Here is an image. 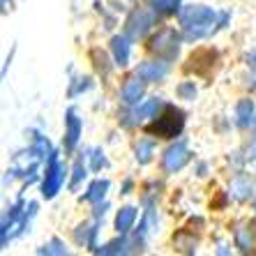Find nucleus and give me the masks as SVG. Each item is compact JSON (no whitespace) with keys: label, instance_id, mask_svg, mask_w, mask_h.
I'll use <instances>...</instances> for the list:
<instances>
[{"label":"nucleus","instance_id":"nucleus-1","mask_svg":"<svg viewBox=\"0 0 256 256\" xmlns=\"http://www.w3.org/2000/svg\"><path fill=\"white\" fill-rule=\"evenodd\" d=\"M180 18L185 24V35L190 40L208 35L214 26V12L203 5H190L185 10H180Z\"/></svg>","mask_w":256,"mask_h":256},{"label":"nucleus","instance_id":"nucleus-2","mask_svg":"<svg viewBox=\"0 0 256 256\" xmlns=\"http://www.w3.org/2000/svg\"><path fill=\"white\" fill-rule=\"evenodd\" d=\"M182 114H180L176 106H166L164 108V116L162 118H157V122H152V125L148 127L150 134H157V136L162 138H171L176 136L180 130H182Z\"/></svg>","mask_w":256,"mask_h":256},{"label":"nucleus","instance_id":"nucleus-3","mask_svg":"<svg viewBox=\"0 0 256 256\" xmlns=\"http://www.w3.org/2000/svg\"><path fill=\"white\" fill-rule=\"evenodd\" d=\"M150 26H152V12L146 10V7L134 10V12L130 14V18H127V32H130V37H134V40H141V37L148 32Z\"/></svg>","mask_w":256,"mask_h":256},{"label":"nucleus","instance_id":"nucleus-4","mask_svg":"<svg viewBox=\"0 0 256 256\" xmlns=\"http://www.w3.org/2000/svg\"><path fill=\"white\" fill-rule=\"evenodd\" d=\"M214 58H217V54H214L212 48H198V51H194L190 56L185 70L194 72V74H208L210 67L214 65Z\"/></svg>","mask_w":256,"mask_h":256},{"label":"nucleus","instance_id":"nucleus-5","mask_svg":"<svg viewBox=\"0 0 256 256\" xmlns=\"http://www.w3.org/2000/svg\"><path fill=\"white\" fill-rule=\"evenodd\" d=\"M150 48L157 51V54H164V56H176L178 54V35H176L173 30H162L160 35L152 37Z\"/></svg>","mask_w":256,"mask_h":256},{"label":"nucleus","instance_id":"nucleus-6","mask_svg":"<svg viewBox=\"0 0 256 256\" xmlns=\"http://www.w3.org/2000/svg\"><path fill=\"white\" fill-rule=\"evenodd\" d=\"M187 160H190L187 148L182 146V143H176L173 148L166 150V155H164V168H166L168 173H176V171H180V168L185 166Z\"/></svg>","mask_w":256,"mask_h":256},{"label":"nucleus","instance_id":"nucleus-7","mask_svg":"<svg viewBox=\"0 0 256 256\" xmlns=\"http://www.w3.org/2000/svg\"><path fill=\"white\" fill-rule=\"evenodd\" d=\"M62 180H65V166H62V164H56V162L51 160V166H48V173H46V178H44V196L46 198L56 196V192L60 190Z\"/></svg>","mask_w":256,"mask_h":256},{"label":"nucleus","instance_id":"nucleus-8","mask_svg":"<svg viewBox=\"0 0 256 256\" xmlns=\"http://www.w3.org/2000/svg\"><path fill=\"white\" fill-rule=\"evenodd\" d=\"M166 72H168L166 62H143V65L138 67V76H141L143 81H160Z\"/></svg>","mask_w":256,"mask_h":256},{"label":"nucleus","instance_id":"nucleus-9","mask_svg":"<svg viewBox=\"0 0 256 256\" xmlns=\"http://www.w3.org/2000/svg\"><path fill=\"white\" fill-rule=\"evenodd\" d=\"M143 95V81L141 76L136 78H130L125 84V88H122V100L127 102V104H134V102H138V97Z\"/></svg>","mask_w":256,"mask_h":256},{"label":"nucleus","instance_id":"nucleus-10","mask_svg":"<svg viewBox=\"0 0 256 256\" xmlns=\"http://www.w3.org/2000/svg\"><path fill=\"white\" fill-rule=\"evenodd\" d=\"M78 134H81V122H78V118L74 116V111H70V114H67V134H65L67 148H74V146H76Z\"/></svg>","mask_w":256,"mask_h":256},{"label":"nucleus","instance_id":"nucleus-11","mask_svg":"<svg viewBox=\"0 0 256 256\" xmlns=\"http://www.w3.org/2000/svg\"><path fill=\"white\" fill-rule=\"evenodd\" d=\"M111 48H114V56L120 65H127V60H130V40H127V37H120V35L114 37Z\"/></svg>","mask_w":256,"mask_h":256},{"label":"nucleus","instance_id":"nucleus-12","mask_svg":"<svg viewBox=\"0 0 256 256\" xmlns=\"http://www.w3.org/2000/svg\"><path fill=\"white\" fill-rule=\"evenodd\" d=\"M134 220H136V210L134 208H122L118 212V217H116V226H118L120 233H127L132 228V224H134Z\"/></svg>","mask_w":256,"mask_h":256},{"label":"nucleus","instance_id":"nucleus-13","mask_svg":"<svg viewBox=\"0 0 256 256\" xmlns=\"http://www.w3.org/2000/svg\"><path fill=\"white\" fill-rule=\"evenodd\" d=\"M252 116H254V104L250 100L238 102V108H236V118H238V125H250Z\"/></svg>","mask_w":256,"mask_h":256},{"label":"nucleus","instance_id":"nucleus-14","mask_svg":"<svg viewBox=\"0 0 256 256\" xmlns=\"http://www.w3.org/2000/svg\"><path fill=\"white\" fill-rule=\"evenodd\" d=\"M157 108H160V100H148L146 104H141V106L136 108L134 118H136V120H146V118H150V116L155 114Z\"/></svg>","mask_w":256,"mask_h":256},{"label":"nucleus","instance_id":"nucleus-15","mask_svg":"<svg viewBox=\"0 0 256 256\" xmlns=\"http://www.w3.org/2000/svg\"><path fill=\"white\" fill-rule=\"evenodd\" d=\"M108 190V182L106 180H97V182H92L88 190V194H86V198L88 201H100L102 196H104V192Z\"/></svg>","mask_w":256,"mask_h":256},{"label":"nucleus","instance_id":"nucleus-16","mask_svg":"<svg viewBox=\"0 0 256 256\" xmlns=\"http://www.w3.org/2000/svg\"><path fill=\"white\" fill-rule=\"evenodd\" d=\"M150 155H152V143H150V141L138 143V148H136V157H138V162H141V164H146V162L150 160Z\"/></svg>","mask_w":256,"mask_h":256},{"label":"nucleus","instance_id":"nucleus-17","mask_svg":"<svg viewBox=\"0 0 256 256\" xmlns=\"http://www.w3.org/2000/svg\"><path fill=\"white\" fill-rule=\"evenodd\" d=\"M155 5L160 12H176L178 7V0H155Z\"/></svg>","mask_w":256,"mask_h":256},{"label":"nucleus","instance_id":"nucleus-18","mask_svg":"<svg viewBox=\"0 0 256 256\" xmlns=\"http://www.w3.org/2000/svg\"><path fill=\"white\" fill-rule=\"evenodd\" d=\"M178 92L185 97V100H194V95H196V88H194V86H190V84H182L178 88Z\"/></svg>","mask_w":256,"mask_h":256},{"label":"nucleus","instance_id":"nucleus-19","mask_svg":"<svg viewBox=\"0 0 256 256\" xmlns=\"http://www.w3.org/2000/svg\"><path fill=\"white\" fill-rule=\"evenodd\" d=\"M42 254H65V247H60V244L54 240V242L48 244V247H44Z\"/></svg>","mask_w":256,"mask_h":256},{"label":"nucleus","instance_id":"nucleus-20","mask_svg":"<svg viewBox=\"0 0 256 256\" xmlns=\"http://www.w3.org/2000/svg\"><path fill=\"white\" fill-rule=\"evenodd\" d=\"M81 176H84V168H81V164L76 166V176H74V182H78L81 180Z\"/></svg>","mask_w":256,"mask_h":256},{"label":"nucleus","instance_id":"nucleus-21","mask_svg":"<svg viewBox=\"0 0 256 256\" xmlns=\"http://www.w3.org/2000/svg\"><path fill=\"white\" fill-rule=\"evenodd\" d=\"M252 65H254V67H256V54H254V56H252Z\"/></svg>","mask_w":256,"mask_h":256},{"label":"nucleus","instance_id":"nucleus-22","mask_svg":"<svg viewBox=\"0 0 256 256\" xmlns=\"http://www.w3.org/2000/svg\"><path fill=\"white\" fill-rule=\"evenodd\" d=\"M252 155H254V157H256V146H254V148H252Z\"/></svg>","mask_w":256,"mask_h":256}]
</instances>
